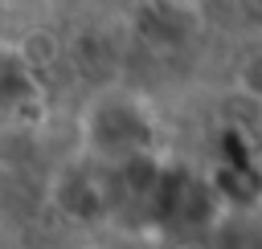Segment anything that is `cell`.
<instances>
[{
	"label": "cell",
	"instance_id": "cell-1",
	"mask_svg": "<svg viewBox=\"0 0 262 249\" xmlns=\"http://www.w3.org/2000/svg\"><path fill=\"white\" fill-rule=\"evenodd\" d=\"M29 94H33V78L25 73V65L8 49H0V110L20 106Z\"/></svg>",
	"mask_w": 262,
	"mask_h": 249
},
{
	"label": "cell",
	"instance_id": "cell-2",
	"mask_svg": "<svg viewBox=\"0 0 262 249\" xmlns=\"http://www.w3.org/2000/svg\"><path fill=\"white\" fill-rule=\"evenodd\" d=\"M172 249H205V245H201V241H196V237H184V241H176V245H172Z\"/></svg>",
	"mask_w": 262,
	"mask_h": 249
}]
</instances>
